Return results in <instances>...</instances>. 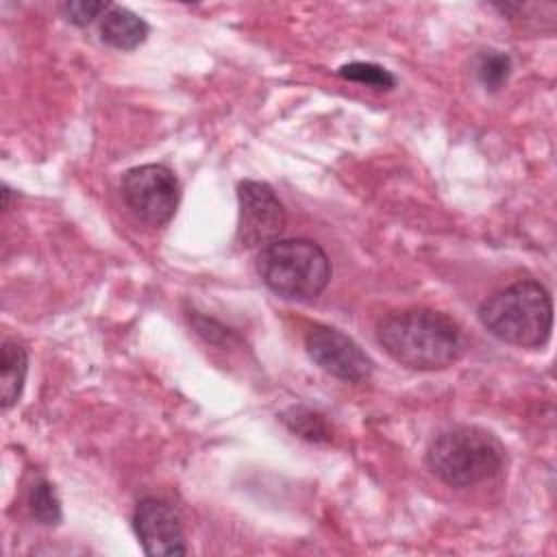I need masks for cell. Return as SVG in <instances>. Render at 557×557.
Returning <instances> with one entry per match:
<instances>
[{
    "instance_id": "obj_1",
    "label": "cell",
    "mask_w": 557,
    "mask_h": 557,
    "mask_svg": "<svg viewBox=\"0 0 557 557\" xmlns=\"http://www.w3.org/2000/svg\"><path fill=\"white\" fill-rule=\"evenodd\" d=\"M376 339L396 363L411 370H442L463 352L457 322L426 307L387 313L376 326Z\"/></svg>"
},
{
    "instance_id": "obj_2",
    "label": "cell",
    "mask_w": 557,
    "mask_h": 557,
    "mask_svg": "<svg viewBox=\"0 0 557 557\" xmlns=\"http://www.w3.org/2000/svg\"><path fill=\"white\" fill-rule=\"evenodd\" d=\"M483 326L505 344L540 348L553 329V300L537 281H518L492 294L479 309Z\"/></svg>"
},
{
    "instance_id": "obj_3",
    "label": "cell",
    "mask_w": 557,
    "mask_h": 557,
    "mask_svg": "<svg viewBox=\"0 0 557 557\" xmlns=\"http://www.w3.org/2000/svg\"><path fill=\"white\" fill-rule=\"evenodd\" d=\"M261 281L281 298L313 300L331 281V261L311 239H276L261 248L257 259Z\"/></svg>"
},
{
    "instance_id": "obj_4",
    "label": "cell",
    "mask_w": 557,
    "mask_h": 557,
    "mask_svg": "<svg viewBox=\"0 0 557 557\" xmlns=\"http://www.w3.org/2000/svg\"><path fill=\"white\" fill-rule=\"evenodd\" d=\"M503 446L485 429L453 426L442 431L426 450L429 470L450 487H470L503 468Z\"/></svg>"
},
{
    "instance_id": "obj_5",
    "label": "cell",
    "mask_w": 557,
    "mask_h": 557,
    "mask_svg": "<svg viewBox=\"0 0 557 557\" xmlns=\"http://www.w3.org/2000/svg\"><path fill=\"white\" fill-rule=\"evenodd\" d=\"M120 191L126 207L146 224L163 226L176 213L181 200L178 178L168 165L146 163L122 174Z\"/></svg>"
},
{
    "instance_id": "obj_6",
    "label": "cell",
    "mask_w": 557,
    "mask_h": 557,
    "mask_svg": "<svg viewBox=\"0 0 557 557\" xmlns=\"http://www.w3.org/2000/svg\"><path fill=\"white\" fill-rule=\"evenodd\" d=\"M239 218L237 242L244 248L268 246L278 239L285 228V207L274 189L261 181H244L237 187Z\"/></svg>"
},
{
    "instance_id": "obj_7",
    "label": "cell",
    "mask_w": 557,
    "mask_h": 557,
    "mask_svg": "<svg viewBox=\"0 0 557 557\" xmlns=\"http://www.w3.org/2000/svg\"><path fill=\"white\" fill-rule=\"evenodd\" d=\"M305 348L313 363L339 381L363 383L374 372V363L363 352V348L352 337L333 326H311L305 335Z\"/></svg>"
},
{
    "instance_id": "obj_8",
    "label": "cell",
    "mask_w": 557,
    "mask_h": 557,
    "mask_svg": "<svg viewBox=\"0 0 557 557\" xmlns=\"http://www.w3.org/2000/svg\"><path fill=\"white\" fill-rule=\"evenodd\" d=\"M133 529L139 544L150 557L185 555V533L174 507L157 496H146L137 503L133 513Z\"/></svg>"
},
{
    "instance_id": "obj_9",
    "label": "cell",
    "mask_w": 557,
    "mask_h": 557,
    "mask_svg": "<svg viewBox=\"0 0 557 557\" xmlns=\"http://www.w3.org/2000/svg\"><path fill=\"white\" fill-rule=\"evenodd\" d=\"M150 26L124 7H111L100 22V39L117 50H135L146 41Z\"/></svg>"
},
{
    "instance_id": "obj_10",
    "label": "cell",
    "mask_w": 557,
    "mask_h": 557,
    "mask_svg": "<svg viewBox=\"0 0 557 557\" xmlns=\"http://www.w3.org/2000/svg\"><path fill=\"white\" fill-rule=\"evenodd\" d=\"M28 372V355L24 346L13 339H4L0 348V405L9 409L17 403Z\"/></svg>"
},
{
    "instance_id": "obj_11",
    "label": "cell",
    "mask_w": 557,
    "mask_h": 557,
    "mask_svg": "<svg viewBox=\"0 0 557 557\" xmlns=\"http://www.w3.org/2000/svg\"><path fill=\"white\" fill-rule=\"evenodd\" d=\"M281 420L285 422V426L296 433L298 437L307 440V442H329L331 440V431L324 422V418L309 409V407H289L287 411H283Z\"/></svg>"
},
{
    "instance_id": "obj_12",
    "label": "cell",
    "mask_w": 557,
    "mask_h": 557,
    "mask_svg": "<svg viewBox=\"0 0 557 557\" xmlns=\"http://www.w3.org/2000/svg\"><path fill=\"white\" fill-rule=\"evenodd\" d=\"M28 507L30 513L46 527H54L61 522L63 511H61V500L54 492V485L46 479H39L30 485L28 492Z\"/></svg>"
},
{
    "instance_id": "obj_13",
    "label": "cell",
    "mask_w": 557,
    "mask_h": 557,
    "mask_svg": "<svg viewBox=\"0 0 557 557\" xmlns=\"http://www.w3.org/2000/svg\"><path fill=\"white\" fill-rule=\"evenodd\" d=\"M337 74L346 81L368 85L372 89H392V87H396V76L389 70H385L383 65H376V63L352 61V63L342 65L337 70Z\"/></svg>"
},
{
    "instance_id": "obj_14",
    "label": "cell",
    "mask_w": 557,
    "mask_h": 557,
    "mask_svg": "<svg viewBox=\"0 0 557 557\" xmlns=\"http://www.w3.org/2000/svg\"><path fill=\"white\" fill-rule=\"evenodd\" d=\"M509 72H511V59L505 52H498V50L481 52L476 61V76L485 89L498 91L507 83Z\"/></svg>"
},
{
    "instance_id": "obj_15",
    "label": "cell",
    "mask_w": 557,
    "mask_h": 557,
    "mask_svg": "<svg viewBox=\"0 0 557 557\" xmlns=\"http://www.w3.org/2000/svg\"><path fill=\"white\" fill-rule=\"evenodd\" d=\"M113 4L109 2H91V0H70L61 4L63 17L74 26H87L102 13H107Z\"/></svg>"
},
{
    "instance_id": "obj_16",
    "label": "cell",
    "mask_w": 557,
    "mask_h": 557,
    "mask_svg": "<svg viewBox=\"0 0 557 557\" xmlns=\"http://www.w3.org/2000/svg\"><path fill=\"white\" fill-rule=\"evenodd\" d=\"M189 318H191V324H194L196 333H200L211 344H224V342H228L233 337V333L228 329H224L220 322H215V320H211L207 315L194 313Z\"/></svg>"
}]
</instances>
